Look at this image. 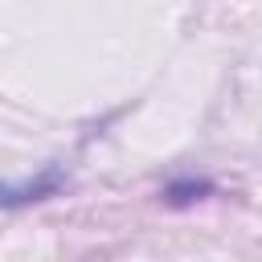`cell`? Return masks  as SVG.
<instances>
[{
	"mask_svg": "<svg viewBox=\"0 0 262 262\" xmlns=\"http://www.w3.org/2000/svg\"><path fill=\"white\" fill-rule=\"evenodd\" d=\"M57 168H49V172H41V176H33V180H25V184H0V209H16V205H29V201H41V196H49V192H57Z\"/></svg>",
	"mask_w": 262,
	"mask_h": 262,
	"instance_id": "6da1fadb",
	"label": "cell"
},
{
	"mask_svg": "<svg viewBox=\"0 0 262 262\" xmlns=\"http://www.w3.org/2000/svg\"><path fill=\"white\" fill-rule=\"evenodd\" d=\"M201 192H209V184H205V180H184V184H172L164 196H168L172 205H184V201H196Z\"/></svg>",
	"mask_w": 262,
	"mask_h": 262,
	"instance_id": "7a4b0ae2",
	"label": "cell"
}]
</instances>
